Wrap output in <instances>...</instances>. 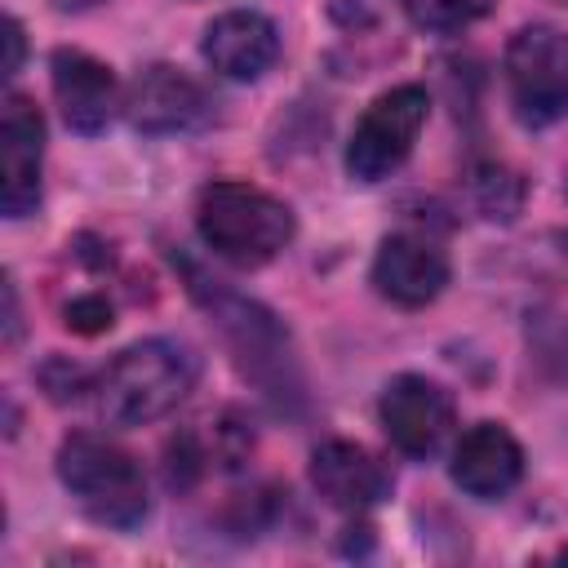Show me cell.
<instances>
[{
	"label": "cell",
	"instance_id": "5bb4252c",
	"mask_svg": "<svg viewBox=\"0 0 568 568\" xmlns=\"http://www.w3.org/2000/svg\"><path fill=\"white\" fill-rule=\"evenodd\" d=\"M413 27L422 31H462L497 9V0H399Z\"/></svg>",
	"mask_w": 568,
	"mask_h": 568
},
{
	"label": "cell",
	"instance_id": "ac0fdd59",
	"mask_svg": "<svg viewBox=\"0 0 568 568\" xmlns=\"http://www.w3.org/2000/svg\"><path fill=\"white\" fill-rule=\"evenodd\" d=\"M4 324H9V342L18 337V297H13V284H4Z\"/></svg>",
	"mask_w": 568,
	"mask_h": 568
},
{
	"label": "cell",
	"instance_id": "277c9868",
	"mask_svg": "<svg viewBox=\"0 0 568 568\" xmlns=\"http://www.w3.org/2000/svg\"><path fill=\"white\" fill-rule=\"evenodd\" d=\"M506 89L519 124L546 129L568 115V31L532 22L506 44Z\"/></svg>",
	"mask_w": 568,
	"mask_h": 568
},
{
	"label": "cell",
	"instance_id": "9c48e42d",
	"mask_svg": "<svg viewBox=\"0 0 568 568\" xmlns=\"http://www.w3.org/2000/svg\"><path fill=\"white\" fill-rule=\"evenodd\" d=\"M448 284V257L422 235H386L373 257V288L395 306H430Z\"/></svg>",
	"mask_w": 568,
	"mask_h": 568
},
{
	"label": "cell",
	"instance_id": "d6986e66",
	"mask_svg": "<svg viewBox=\"0 0 568 568\" xmlns=\"http://www.w3.org/2000/svg\"><path fill=\"white\" fill-rule=\"evenodd\" d=\"M93 4H102V0H53V9H62V13H80V9H93Z\"/></svg>",
	"mask_w": 568,
	"mask_h": 568
},
{
	"label": "cell",
	"instance_id": "5b68a950",
	"mask_svg": "<svg viewBox=\"0 0 568 568\" xmlns=\"http://www.w3.org/2000/svg\"><path fill=\"white\" fill-rule=\"evenodd\" d=\"M430 115V98L422 84H395L386 89L351 129L346 142V173L355 182H382L390 178L417 146Z\"/></svg>",
	"mask_w": 568,
	"mask_h": 568
},
{
	"label": "cell",
	"instance_id": "3957f363",
	"mask_svg": "<svg viewBox=\"0 0 568 568\" xmlns=\"http://www.w3.org/2000/svg\"><path fill=\"white\" fill-rule=\"evenodd\" d=\"M58 479L75 506L102 528H138L146 519V475L120 444L75 430L58 448Z\"/></svg>",
	"mask_w": 568,
	"mask_h": 568
},
{
	"label": "cell",
	"instance_id": "e0dca14e",
	"mask_svg": "<svg viewBox=\"0 0 568 568\" xmlns=\"http://www.w3.org/2000/svg\"><path fill=\"white\" fill-rule=\"evenodd\" d=\"M4 44H9V58H4V75H13L22 67V27L18 18H4Z\"/></svg>",
	"mask_w": 568,
	"mask_h": 568
},
{
	"label": "cell",
	"instance_id": "52a82bcc",
	"mask_svg": "<svg viewBox=\"0 0 568 568\" xmlns=\"http://www.w3.org/2000/svg\"><path fill=\"white\" fill-rule=\"evenodd\" d=\"M44 164V115L27 93H9L0 106V209L4 217H27L40 204Z\"/></svg>",
	"mask_w": 568,
	"mask_h": 568
},
{
	"label": "cell",
	"instance_id": "8fae6325",
	"mask_svg": "<svg viewBox=\"0 0 568 568\" xmlns=\"http://www.w3.org/2000/svg\"><path fill=\"white\" fill-rule=\"evenodd\" d=\"M124 106H129L133 129H142V133H182L209 115V93L186 71L155 62V67L138 71Z\"/></svg>",
	"mask_w": 568,
	"mask_h": 568
},
{
	"label": "cell",
	"instance_id": "7a4b0ae2",
	"mask_svg": "<svg viewBox=\"0 0 568 568\" xmlns=\"http://www.w3.org/2000/svg\"><path fill=\"white\" fill-rule=\"evenodd\" d=\"M195 226L200 240L240 271L275 262L297 231L293 209L248 182H209L195 200Z\"/></svg>",
	"mask_w": 568,
	"mask_h": 568
},
{
	"label": "cell",
	"instance_id": "30bf717a",
	"mask_svg": "<svg viewBox=\"0 0 568 568\" xmlns=\"http://www.w3.org/2000/svg\"><path fill=\"white\" fill-rule=\"evenodd\" d=\"M204 58L226 80H262L280 58V27L257 9H226L204 27Z\"/></svg>",
	"mask_w": 568,
	"mask_h": 568
},
{
	"label": "cell",
	"instance_id": "7c38bea8",
	"mask_svg": "<svg viewBox=\"0 0 568 568\" xmlns=\"http://www.w3.org/2000/svg\"><path fill=\"white\" fill-rule=\"evenodd\" d=\"M311 484L337 510H368L382 497H390L386 462H377L364 444L351 439H324L311 453Z\"/></svg>",
	"mask_w": 568,
	"mask_h": 568
},
{
	"label": "cell",
	"instance_id": "2e32d148",
	"mask_svg": "<svg viewBox=\"0 0 568 568\" xmlns=\"http://www.w3.org/2000/svg\"><path fill=\"white\" fill-rule=\"evenodd\" d=\"M67 328H75V333H84V337L106 333V328H111V302L98 297V293L75 297V302L67 306Z\"/></svg>",
	"mask_w": 568,
	"mask_h": 568
},
{
	"label": "cell",
	"instance_id": "ba28073f",
	"mask_svg": "<svg viewBox=\"0 0 568 568\" xmlns=\"http://www.w3.org/2000/svg\"><path fill=\"white\" fill-rule=\"evenodd\" d=\"M49 75H53V98L62 106L67 129H75L84 138L102 133L115 120V111L124 106L111 67L98 62L93 53H84V49H53Z\"/></svg>",
	"mask_w": 568,
	"mask_h": 568
},
{
	"label": "cell",
	"instance_id": "ffe728a7",
	"mask_svg": "<svg viewBox=\"0 0 568 568\" xmlns=\"http://www.w3.org/2000/svg\"><path fill=\"white\" fill-rule=\"evenodd\" d=\"M564 4H568V0H564Z\"/></svg>",
	"mask_w": 568,
	"mask_h": 568
},
{
	"label": "cell",
	"instance_id": "9a60e30c",
	"mask_svg": "<svg viewBox=\"0 0 568 568\" xmlns=\"http://www.w3.org/2000/svg\"><path fill=\"white\" fill-rule=\"evenodd\" d=\"M204 462H209V453L200 448V439L191 435V430H182V435H173L169 439V484L173 488H191L200 475H204Z\"/></svg>",
	"mask_w": 568,
	"mask_h": 568
},
{
	"label": "cell",
	"instance_id": "4fadbf2b",
	"mask_svg": "<svg viewBox=\"0 0 568 568\" xmlns=\"http://www.w3.org/2000/svg\"><path fill=\"white\" fill-rule=\"evenodd\" d=\"M524 475V448L501 422H475L453 448V484L479 501L506 497Z\"/></svg>",
	"mask_w": 568,
	"mask_h": 568
},
{
	"label": "cell",
	"instance_id": "6da1fadb",
	"mask_svg": "<svg viewBox=\"0 0 568 568\" xmlns=\"http://www.w3.org/2000/svg\"><path fill=\"white\" fill-rule=\"evenodd\" d=\"M195 377H200V359L191 355V346L173 337L133 342L102 368L93 386L98 413L111 426H151L195 390Z\"/></svg>",
	"mask_w": 568,
	"mask_h": 568
},
{
	"label": "cell",
	"instance_id": "8992f818",
	"mask_svg": "<svg viewBox=\"0 0 568 568\" xmlns=\"http://www.w3.org/2000/svg\"><path fill=\"white\" fill-rule=\"evenodd\" d=\"M377 417H382L386 439L399 453H408V457H435L444 448V439L453 435V426H457V404H453V395L435 377L399 373V377L386 382L382 404H377Z\"/></svg>",
	"mask_w": 568,
	"mask_h": 568
}]
</instances>
